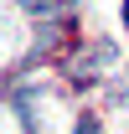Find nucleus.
Returning <instances> with one entry per match:
<instances>
[{
  "instance_id": "obj_1",
  "label": "nucleus",
  "mask_w": 129,
  "mask_h": 134,
  "mask_svg": "<svg viewBox=\"0 0 129 134\" xmlns=\"http://www.w3.org/2000/svg\"><path fill=\"white\" fill-rule=\"evenodd\" d=\"M109 62H114V47H109V41H98V47L88 52L83 62H72V72H78V77H83V72H93V67H109Z\"/></svg>"
},
{
  "instance_id": "obj_2",
  "label": "nucleus",
  "mask_w": 129,
  "mask_h": 134,
  "mask_svg": "<svg viewBox=\"0 0 129 134\" xmlns=\"http://www.w3.org/2000/svg\"><path fill=\"white\" fill-rule=\"evenodd\" d=\"M16 5L26 16H52V10H57V0H16Z\"/></svg>"
},
{
  "instance_id": "obj_3",
  "label": "nucleus",
  "mask_w": 129,
  "mask_h": 134,
  "mask_svg": "<svg viewBox=\"0 0 129 134\" xmlns=\"http://www.w3.org/2000/svg\"><path fill=\"white\" fill-rule=\"evenodd\" d=\"M72 134H98V124H93V119H83V124H78Z\"/></svg>"
},
{
  "instance_id": "obj_4",
  "label": "nucleus",
  "mask_w": 129,
  "mask_h": 134,
  "mask_svg": "<svg viewBox=\"0 0 129 134\" xmlns=\"http://www.w3.org/2000/svg\"><path fill=\"white\" fill-rule=\"evenodd\" d=\"M124 26H129V0H124Z\"/></svg>"
}]
</instances>
